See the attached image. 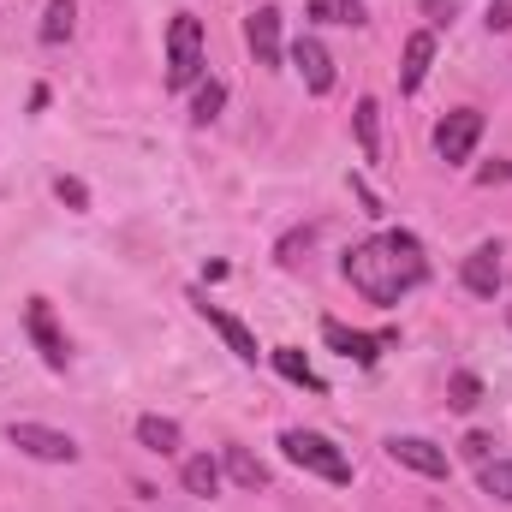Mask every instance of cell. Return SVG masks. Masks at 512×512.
I'll return each mask as SVG.
<instances>
[{
  "instance_id": "obj_1",
  "label": "cell",
  "mask_w": 512,
  "mask_h": 512,
  "mask_svg": "<svg viewBox=\"0 0 512 512\" xmlns=\"http://www.w3.org/2000/svg\"><path fill=\"white\" fill-rule=\"evenodd\" d=\"M346 280L370 298V304H399L405 292H417L429 280V262H423V245L411 233H382V239H364L346 251Z\"/></svg>"
},
{
  "instance_id": "obj_2",
  "label": "cell",
  "mask_w": 512,
  "mask_h": 512,
  "mask_svg": "<svg viewBox=\"0 0 512 512\" xmlns=\"http://www.w3.org/2000/svg\"><path fill=\"white\" fill-rule=\"evenodd\" d=\"M280 447H286V459H292V465L316 471L322 483H352V459H346L328 435H316V429H286V435H280Z\"/></svg>"
},
{
  "instance_id": "obj_3",
  "label": "cell",
  "mask_w": 512,
  "mask_h": 512,
  "mask_svg": "<svg viewBox=\"0 0 512 512\" xmlns=\"http://www.w3.org/2000/svg\"><path fill=\"white\" fill-rule=\"evenodd\" d=\"M197 78H203V24H197V12H179L167 24V84L185 90Z\"/></svg>"
},
{
  "instance_id": "obj_4",
  "label": "cell",
  "mask_w": 512,
  "mask_h": 512,
  "mask_svg": "<svg viewBox=\"0 0 512 512\" xmlns=\"http://www.w3.org/2000/svg\"><path fill=\"white\" fill-rule=\"evenodd\" d=\"M6 441H12L18 453L42 459V465H72V459H78V441L60 435V429H48V423H6Z\"/></svg>"
},
{
  "instance_id": "obj_5",
  "label": "cell",
  "mask_w": 512,
  "mask_h": 512,
  "mask_svg": "<svg viewBox=\"0 0 512 512\" xmlns=\"http://www.w3.org/2000/svg\"><path fill=\"white\" fill-rule=\"evenodd\" d=\"M477 137H483V114H477V108H453V114L435 126V155H441L447 167H459V161H471Z\"/></svg>"
},
{
  "instance_id": "obj_6",
  "label": "cell",
  "mask_w": 512,
  "mask_h": 512,
  "mask_svg": "<svg viewBox=\"0 0 512 512\" xmlns=\"http://www.w3.org/2000/svg\"><path fill=\"white\" fill-rule=\"evenodd\" d=\"M24 328H30V340H36L42 364H48V370H66V334L54 328V310H48V298H30V304H24Z\"/></svg>"
},
{
  "instance_id": "obj_7",
  "label": "cell",
  "mask_w": 512,
  "mask_h": 512,
  "mask_svg": "<svg viewBox=\"0 0 512 512\" xmlns=\"http://www.w3.org/2000/svg\"><path fill=\"white\" fill-rule=\"evenodd\" d=\"M191 304H197V316H203V322H209V328H215V334H221V340H227V346H233V352L245 358V364H256V358H262L256 334L245 328V322H239V316H227V310H221V304H209L203 292H191Z\"/></svg>"
},
{
  "instance_id": "obj_8",
  "label": "cell",
  "mask_w": 512,
  "mask_h": 512,
  "mask_svg": "<svg viewBox=\"0 0 512 512\" xmlns=\"http://www.w3.org/2000/svg\"><path fill=\"white\" fill-rule=\"evenodd\" d=\"M322 340H328L340 358H352L358 370H370V364L382 358V346H393V334L376 340V334H358V328H346V322H322Z\"/></svg>"
},
{
  "instance_id": "obj_9",
  "label": "cell",
  "mask_w": 512,
  "mask_h": 512,
  "mask_svg": "<svg viewBox=\"0 0 512 512\" xmlns=\"http://www.w3.org/2000/svg\"><path fill=\"white\" fill-rule=\"evenodd\" d=\"M387 453L405 465V471H417V477H447L453 465H447V453L435 447V441H423V435H393L387 441Z\"/></svg>"
},
{
  "instance_id": "obj_10",
  "label": "cell",
  "mask_w": 512,
  "mask_h": 512,
  "mask_svg": "<svg viewBox=\"0 0 512 512\" xmlns=\"http://www.w3.org/2000/svg\"><path fill=\"white\" fill-rule=\"evenodd\" d=\"M292 66L304 72L310 96H328V90H334V60H328V48H322L316 36H298V42H292Z\"/></svg>"
},
{
  "instance_id": "obj_11",
  "label": "cell",
  "mask_w": 512,
  "mask_h": 512,
  "mask_svg": "<svg viewBox=\"0 0 512 512\" xmlns=\"http://www.w3.org/2000/svg\"><path fill=\"white\" fill-rule=\"evenodd\" d=\"M245 42H251V54H256V66H280V12L274 6H256L251 18H245Z\"/></svg>"
},
{
  "instance_id": "obj_12",
  "label": "cell",
  "mask_w": 512,
  "mask_h": 512,
  "mask_svg": "<svg viewBox=\"0 0 512 512\" xmlns=\"http://www.w3.org/2000/svg\"><path fill=\"white\" fill-rule=\"evenodd\" d=\"M465 292H477V298L501 292V245H477L465 256Z\"/></svg>"
},
{
  "instance_id": "obj_13",
  "label": "cell",
  "mask_w": 512,
  "mask_h": 512,
  "mask_svg": "<svg viewBox=\"0 0 512 512\" xmlns=\"http://www.w3.org/2000/svg\"><path fill=\"white\" fill-rule=\"evenodd\" d=\"M429 66H435V36H429V30L405 36V66H399V90H423Z\"/></svg>"
},
{
  "instance_id": "obj_14",
  "label": "cell",
  "mask_w": 512,
  "mask_h": 512,
  "mask_svg": "<svg viewBox=\"0 0 512 512\" xmlns=\"http://www.w3.org/2000/svg\"><path fill=\"white\" fill-rule=\"evenodd\" d=\"M268 364H274L286 382H298V387H310V393H322V376L310 370V358H304V352H292V346H274V352H268Z\"/></svg>"
},
{
  "instance_id": "obj_15",
  "label": "cell",
  "mask_w": 512,
  "mask_h": 512,
  "mask_svg": "<svg viewBox=\"0 0 512 512\" xmlns=\"http://www.w3.org/2000/svg\"><path fill=\"white\" fill-rule=\"evenodd\" d=\"M137 441L167 459V453H179V423L173 417H137Z\"/></svg>"
},
{
  "instance_id": "obj_16",
  "label": "cell",
  "mask_w": 512,
  "mask_h": 512,
  "mask_svg": "<svg viewBox=\"0 0 512 512\" xmlns=\"http://www.w3.org/2000/svg\"><path fill=\"white\" fill-rule=\"evenodd\" d=\"M352 126H358V149H364V161H376L382 155V108L364 96L358 102V114H352Z\"/></svg>"
},
{
  "instance_id": "obj_17",
  "label": "cell",
  "mask_w": 512,
  "mask_h": 512,
  "mask_svg": "<svg viewBox=\"0 0 512 512\" xmlns=\"http://www.w3.org/2000/svg\"><path fill=\"white\" fill-rule=\"evenodd\" d=\"M227 477L239 489H268V465L256 453H245V447H227Z\"/></svg>"
},
{
  "instance_id": "obj_18",
  "label": "cell",
  "mask_w": 512,
  "mask_h": 512,
  "mask_svg": "<svg viewBox=\"0 0 512 512\" xmlns=\"http://www.w3.org/2000/svg\"><path fill=\"white\" fill-rule=\"evenodd\" d=\"M179 483H185V495H215L221 489V465L215 459H185Z\"/></svg>"
},
{
  "instance_id": "obj_19",
  "label": "cell",
  "mask_w": 512,
  "mask_h": 512,
  "mask_svg": "<svg viewBox=\"0 0 512 512\" xmlns=\"http://www.w3.org/2000/svg\"><path fill=\"white\" fill-rule=\"evenodd\" d=\"M72 18H78V0H48V12H42V42H48V48L66 42V36H72Z\"/></svg>"
},
{
  "instance_id": "obj_20",
  "label": "cell",
  "mask_w": 512,
  "mask_h": 512,
  "mask_svg": "<svg viewBox=\"0 0 512 512\" xmlns=\"http://www.w3.org/2000/svg\"><path fill=\"white\" fill-rule=\"evenodd\" d=\"M310 6V18H322V24H364V6L358 0H304Z\"/></svg>"
},
{
  "instance_id": "obj_21",
  "label": "cell",
  "mask_w": 512,
  "mask_h": 512,
  "mask_svg": "<svg viewBox=\"0 0 512 512\" xmlns=\"http://www.w3.org/2000/svg\"><path fill=\"white\" fill-rule=\"evenodd\" d=\"M221 102H227V84H221V78H209V84H197V102H191V120H197V126H209V120L221 114Z\"/></svg>"
},
{
  "instance_id": "obj_22",
  "label": "cell",
  "mask_w": 512,
  "mask_h": 512,
  "mask_svg": "<svg viewBox=\"0 0 512 512\" xmlns=\"http://www.w3.org/2000/svg\"><path fill=\"white\" fill-rule=\"evenodd\" d=\"M447 405H453V411H471V405H483V382H477L471 370H459V376L447 382Z\"/></svg>"
},
{
  "instance_id": "obj_23",
  "label": "cell",
  "mask_w": 512,
  "mask_h": 512,
  "mask_svg": "<svg viewBox=\"0 0 512 512\" xmlns=\"http://www.w3.org/2000/svg\"><path fill=\"white\" fill-rule=\"evenodd\" d=\"M483 495H495V501H512V459H495V465H483Z\"/></svg>"
},
{
  "instance_id": "obj_24",
  "label": "cell",
  "mask_w": 512,
  "mask_h": 512,
  "mask_svg": "<svg viewBox=\"0 0 512 512\" xmlns=\"http://www.w3.org/2000/svg\"><path fill=\"white\" fill-rule=\"evenodd\" d=\"M54 197H60L66 209H90V185H84V179H66V173H60V179H54Z\"/></svg>"
},
{
  "instance_id": "obj_25",
  "label": "cell",
  "mask_w": 512,
  "mask_h": 512,
  "mask_svg": "<svg viewBox=\"0 0 512 512\" xmlns=\"http://www.w3.org/2000/svg\"><path fill=\"white\" fill-rule=\"evenodd\" d=\"M453 12H459L453 0H423V18H429V24H453Z\"/></svg>"
},
{
  "instance_id": "obj_26",
  "label": "cell",
  "mask_w": 512,
  "mask_h": 512,
  "mask_svg": "<svg viewBox=\"0 0 512 512\" xmlns=\"http://www.w3.org/2000/svg\"><path fill=\"white\" fill-rule=\"evenodd\" d=\"M489 30H512V0H489Z\"/></svg>"
},
{
  "instance_id": "obj_27",
  "label": "cell",
  "mask_w": 512,
  "mask_h": 512,
  "mask_svg": "<svg viewBox=\"0 0 512 512\" xmlns=\"http://www.w3.org/2000/svg\"><path fill=\"white\" fill-rule=\"evenodd\" d=\"M489 447H495V441H489V435H465V453H471V459H477V465H489Z\"/></svg>"
},
{
  "instance_id": "obj_28",
  "label": "cell",
  "mask_w": 512,
  "mask_h": 512,
  "mask_svg": "<svg viewBox=\"0 0 512 512\" xmlns=\"http://www.w3.org/2000/svg\"><path fill=\"white\" fill-rule=\"evenodd\" d=\"M477 179H483V185H495V179H512V167H501V161H495V167H483Z\"/></svg>"
}]
</instances>
